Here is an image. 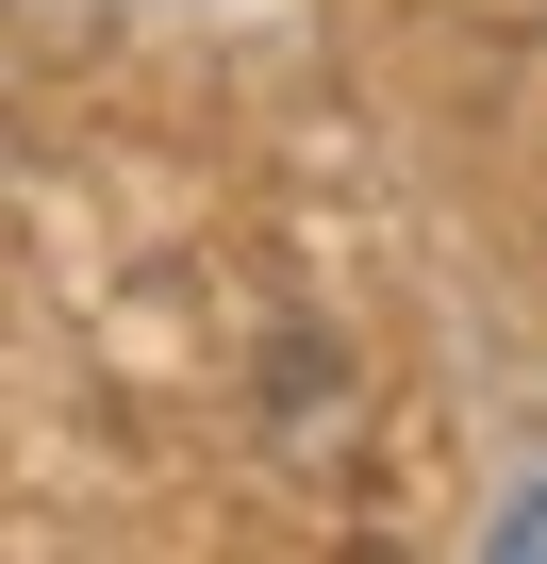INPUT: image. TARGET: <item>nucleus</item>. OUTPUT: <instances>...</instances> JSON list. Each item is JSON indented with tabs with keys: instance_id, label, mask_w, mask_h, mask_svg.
Wrapping results in <instances>:
<instances>
[{
	"instance_id": "obj_1",
	"label": "nucleus",
	"mask_w": 547,
	"mask_h": 564,
	"mask_svg": "<svg viewBox=\"0 0 547 564\" xmlns=\"http://www.w3.org/2000/svg\"><path fill=\"white\" fill-rule=\"evenodd\" d=\"M481 564H547V498H514V514H497V547H481Z\"/></svg>"
}]
</instances>
